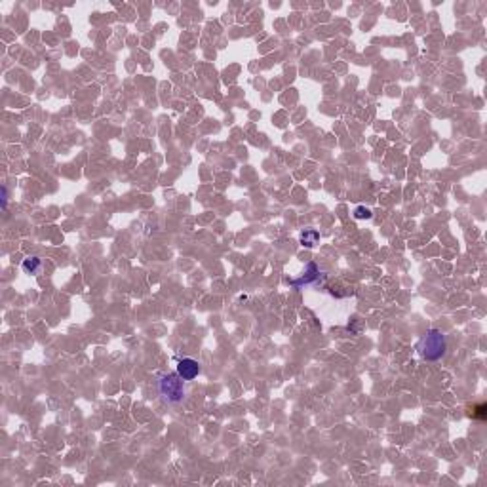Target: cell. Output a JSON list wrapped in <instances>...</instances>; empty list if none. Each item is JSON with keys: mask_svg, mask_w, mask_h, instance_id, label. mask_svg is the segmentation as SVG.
Instances as JSON below:
<instances>
[{"mask_svg": "<svg viewBox=\"0 0 487 487\" xmlns=\"http://www.w3.org/2000/svg\"><path fill=\"white\" fill-rule=\"evenodd\" d=\"M318 240H320V234H318L314 229H306L305 232L301 234V244L306 246V248H314L316 244H318Z\"/></svg>", "mask_w": 487, "mask_h": 487, "instance_id": "obj_5", "label": "cell"}, {"mask_svg": "<svg viewBox=\"0 0 487 487\" xmlns=\"http://www.w3.org/2000/svg\"><path fill=\"white\" fill-rule=\"evenodd\" d=\"M158 392L168 403H177L185 398V381L177 373L162 375L158 381Z\"/></svg>", "mask_w": 487, "mask_h": 487, "instance_id": "obj_2", "label": "cell"}, {"mask_svg": "<svg viewBox=\"0 0 487 487\" xmlns=\"http://www.w3.org/2000/svg\"><path fill=\"white\" fill-rule=\"evenodd\" d=\"M356 217H358V219H363V217L369 219V217H371V211L363 210V208H358V210H356Z\"/></svg>", "mask_w": 487, "mask_h": 487, "instance_id": "obj_7", "label": "cell"}, {"mask_svg": "<svg viewBox=\"0 0 487 487\" xmlns=\"http://www.w3.org/2000/svg\"><path fill=\"white\" fill-rule=\"evenodd\" d=\"M198 373H200V363L196 362V360H192V358H183V360H179V363H177V375L181 377L183 381H192V379H196Z\"/></svg>", "mask_w": 487, "mask_h": 487, "instance_id": "obj_3", "label": "cell"}, {"mask_svg": "<svg viewBox=\"0 0 487 487\" xmlns=\"http://www.w3.org/2000/svg\"><path fill=\"white\" fill-rule=\"evenodd\" d=\"M417 348H419V354L424 360L436 362L447 350V339H445V335L441 333L439 329H428L424 333V337L420 339Z\"/></svg>", "mask_w": 487, "mask_h": 487, "instance_id": "obj_1", "label": "cell"}, {"mask_svg": "<svg viewBox=\"0 0 487 487\" xmlns=\"http://www.w3.org/2000/svg\"><path fill=\"white\" fill-rule=\"evenodd\" d=\"M316 278H320V268L316 267L314 263H308L305 276L301 278V280H297V282H291V284H293L295 287H299V286H303V284H312Z\"/></svg>", "mask_w": 487, "mask_h": 487, "instance_id": "obj_4", "label": "cell"}, {"mask_svg": "<svg viewBox=\"0 0 487 487\" xmlns=\"http://www.w3.org/2000/svg\"><path fill=\"white\" fill-rule=\"evenodd\" d=\"M40 267H42L40 257H29L23 261V270H25L27 274H39Z\"/></svg>", "mask_w": 487, "mask_h": 487, "instance_id": "obj_6", "label": "cell"}]
</instances>
